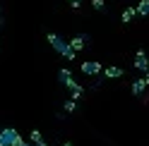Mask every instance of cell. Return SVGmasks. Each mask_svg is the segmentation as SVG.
<instances>
[{"mask_svg": "<svg viewBox=\"0 0 149 146\" xmlns=\"http://www.w3.org/2000/svg\"><path fill=\"white\" fill-rule=\"evenodd\" d=\"M135 17H137V14H135V7H125V10H123V17H120V19H123L125 24H130V22L135 19Z\"/></svg>", "mask_w": 149, "mask_h": 146, "instance_id": "8fae6325", "label": "cell"}, {"mask_svg": "<svg viewBox=\"0 0 149 146\" xmlns=\"http://www.w3.org/2000/svg\"><path fill=\"white\" fill-rule=\"evenodd\" d=\"M70 5H72V7H79V5H82V0H70Z\"/></svg>", "mask_w": 149, "mask_h": 146, "instance_id": "2e32d148", "label": "cell"}, {"mask_svg": "<svg viewBox=\"0 0 149 146\" xmlns=\"http://www.w3.org/2000/svg\"><path fill=\"white\" fill-rule=\"evenodd\" d=\"M65 146H72V144H70V141H65Z\"/></svg>", "mask_w": 149, "mask_h": 146, "instance_id": "ac0fdd59", "label": "cell"}, {"mask_svg": "<svg viewBox=\"0 0 149 146\" xmlns=\"http://www.w3.org/2000/svg\"><path fill=\"white\" fill-rule=\"evenodd\" d=\"M15 146H31V144H29V141H24V139H19V141H17Z\"/></svg>", "mask_w": 149, "mask_h": 146, "instance_id": "9a60e30c", "label": "cell"}, {"mask_svg": "<svg viewBox=\"0 0 149 146\" xmlns=\"http://www.w3.org/2000/svg\"><path fill=\"white\" fill-rule=\"evenodd\" d=\"M91 5H94V10H104V7H106V3H104V0H91Z\"/></svg>", "mask_w": 149, "mask_h": 146, "instance_id": "5bb4252c", "label": "cell"}, {"mask_svg": "<svg viewBox=\"0 0 149 146\" xmlns=\"http://www.w3.org/2000/svg\"><path fill=\"white\" fill-rule=\"evenodd\" d=\"M46 39H48V43H51L53 48H55V50L60 53L63 58H68V60H74V55H77V53H74V50L70 48V43L65 41L63 36H58V34H48V36H46Z\"/></svg>", "mask_w": 149, "mask_h": 146, "instance_id": "6da1fadb", "label": "cell"}, {"mask_svg": "<svg viewBox=\"0 0 149 146\" xmlns=\"http://www.w3.org/2000/svg\"><path fill=\"white\" fill-rule=\"evenodd\" d=\"M34 146H48V144H46V141H43V139H41V141H36V144H34Z\"/></svg>", "mask_w": 149, "mask_h": 146, "instance_id": "e0dca14e", "label": "cell"}, {"mask_svg": "<svg viewBox=\"0 0 149 146\" xmlns=\"http://www.w3.org/2000/svg\"><path fill=\"white\" fill-rule=\"evenodd\" d=\"M68 89H70V94H72V98H82V94H84V89H82L79 84H77V81H70V84H68Z\"/></svg>", "mask_w": 149, "mask_h": 146, "instance_id": "ba28073f", "label": "cell"}, {"mask_svg": "<svg viewBox=\"0 0 149 146\" xmlns=\"http://www.w3.org/2000/svg\"><path fill=\"white\" fill-rule=\"evenodd\" d=\"M65 110L74 113V110H77V101H74V98H72V101H65Z\"/></svg>", "mask_w": 149, "mask_h": 146, "instance_id": "7c38bea8", "label": "cell"}, {"mask_svg": "<svg viewBox=\"0 0 149 146\" xmlns=\"http://www.w3.org/2000/svg\"><path fill=\"white\" fill-rule=\"evenodd\" d=\"M135 67L139 72H147L149 70V62H147V55H144V50H137V58H135Z\"/></svg>", "mask_w": 149, "mask_h": 146, "instance_id": "277c9868", "label": "cell"}, {"mask_svg": "<svg viewBox=\"0 0 149 146\" xmlns=\"http://www.w3.org/2000/svg\"><path fill=\"white\" fill-rule=\"evenodd\" d=\"M147 12H149V0H139V5L135 7V14H139V17H147Z\"/></svg>", "mask_w": 149, "mask_h": 146, "instance_id": "30bf717a", "label": "cell"}, {"mask_svg": "<svg viewBox=\"0 0 149 146\" xmlns=\"http://www.w3.org/2000/svg\"><path fill=\"white\" fill-rule=\"evenodd\" d=\"M101 72H104L106 79H118V77H123V70H120V67H106V70H101Z\"/></svg>", "mask_w": 149, "mask_h": 146, "instance_id": "52a82bcc", "label": "cell"}, {"mask_svg": "<svg viewBox=\"0 0 149 146\" xmlns=\"http://www.w3.org/2000/svg\"><path fill=\"white\" fill-rule=\"evenodd\" d=\"M87 41H89L87 36H74V39H72V41H68V43H70V48L77 53V50H82V48L87 45Z\"/></svg>", "mask_w": 149, "mask_h": 146, "instance_id": "5b68a950", "label": "cell"}, {"mask_svg": "<svg viewBox=\"0 0 149 146\" xmlns=\"http://www.w3.org/2000/svg\"><path fill=\"white\" fill-rule=\"evenodd\" d=\"M147 84H149V77H147V74H144V77H139L135 84H132V94H135V96H139V94L144 91V86H147Z\"/></svg>", "mask_w": 149, "mask_h": 146, "instance_id": "8992f818", "label": "cell"}, {"mask_svg": "<svg viewBox=\"0 0 149 146\" xmlns=\"http://www.w3.org/2000/svg\"><path fill=\"white\" fill-rule=\"evenodd\" d=\"M19 139H22L19 132L12 129V127H5V129H0V146H15Z\"/></svg>", "mask_w": 149, "mask_h": 146, "instance_id": "7a4b0ae2", "label": "cell"}, {"mask_svg": "<svg viewBox=\"0 0 149 146\" xmlns=\"http://www.w3.org/2000/svg\"><path fill=\"white\" fill-rule=\"evenodd\" d=\"M58 79H60V84H65V86H68L70 81H72V72H70L68 67H63V70L58 72Z\"/></svg>", "mask_w": 149, "mask_h": 146, "instance_id": "9c48e42d", "label": "cell"}, {"mask_svg": "<svg viewBox=\"0 0 149 146\" xmlns=\"http://www.w3.org/2000/svg\"><path fill=\"white\" fill-rule=\"evenodd\" d=\"M29 136H31V141H34V144L43 139V136H41V132H39V129H31V134H29Z\"/></svg>", "mask_w": 149, "mask_h": 146, "instance_id": "4fadbf2b", "label": "cell"}, {"mask_svg": "<svg viewBox=\"0 0 149 146\" xmlns=\"http://www.w3.org/2000/svg\"><path fill=\"white\" fill-rule=\"evenodd\" d=\"M101 67L96 60H84L82 62V72H84V74H89V77H96V74H101Z\"/></svg>", "mask_w": 149, "mask_h": 146, "instance_id": "3957f363", "label": "cell"}]
</instances>
